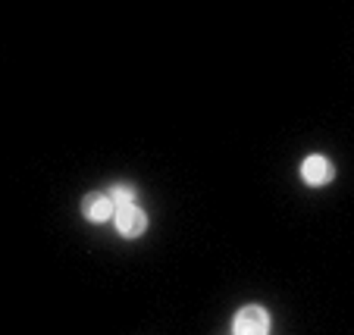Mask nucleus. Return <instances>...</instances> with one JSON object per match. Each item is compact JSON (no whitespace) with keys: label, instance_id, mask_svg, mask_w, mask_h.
<instances>
[{"label":"nucleus","instance_id":"f257e3e1","mask_svg":"<svg viewBox=\"0 0 354 335\" xmlns=\"http://www.w3.org/2000/svg\"><path fill=\"white\" fill-rule=\"evenodd\" d=\"M232 332L235 335H263L270 332V314L261 304H245L232 320Z\"/></svg>","mask_w":354,"mask_h":335},{"label":"nucleus","instance_id":"20e7f679","mask_svg":"<svg viewBox=\"0 0 354 335\" xmlns=\"http://www.w3.org/2000/svg\"><path fill=\"white\" fill-rule=\"evenodd\" d=\"M113 210H116V204H113V198H110L107 191H91V195L82 198V216L91 220V222L113 220Z\"/></svg>","mask_w":354,"mask_h":335},{"label":"nucleus","instance_id":"7ed1b4c3","mask_svg":"<svg viewBox=\"0 0 354 335\" xmlns=\"http://www.w3.org/2000/svg\"><path fill=\"white\" fill-rule=\"evenodd\" d=\"M113 226L122 238H138L147 229V213L141 207H135V204H120L113 210Z\"/></svg>","mask_w":354,"mask_h":335},{"label":"nucleus","instance_id":"f03ea898","mask_svg":"<svg viewBox=\"0 0 354 335\" xmlns=\"http://www.w3.org/2000/svg\"><path fill=\"white\" fill-rule=\"evenodd\" d=\"M298 173H301V182H304V185H310V188L329 185V182L335 179L333 160H329V157H323V154L304 157V160H301V166H298Z\"/></svg>","mask_w":354,"mask_h":335},{"label":"nucleus","instance_id":"39448f33","mask_svg":"<svg viewBox=\"0 0 354 335\" xmlns=\"http://www.w3.org/2000/svg\"><path fill=\"white\" fill-rule=\"evenodd\" d=\"M107 195L113 198L116 207H120V204H135V188H132V185H126V182H116V185L110 188Z\"/></svg>","mask_w":354,"mask_h":335}]
</instances>
